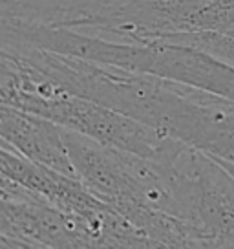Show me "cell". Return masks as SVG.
<instances>
[{
  "label": "cell",
  "instance_id": "6da1fadb",
  "mask_svg": "<svg viewBox=\"0 0 234 249\" xmlns=\"http://www.w3.org/2000/svg\"><path fill=\"white\" fill-rule=\"evenodd\" d=\"M0 95L4 105L48 117L63 128L83 134L104 147L126 150L149 160L172 163L187 147L183 141L156 126L141 123L101 103L73 95L9 62H2Z\"/></svg>",
  "mask_w": 234,
  "mask_h": 249
},
{
  "label": "cell",
  "instance_id": "7a4b0ae2",
  "mask_svg": "<svg viewBox=\"0 0 234 249\" xmlns=\"http://www.w3.org/2000/svg\"><path fill=\"white\" fill-rule=\"evenodd\" d=\"M73 53L86 61L178 81L234 101V64L200 48L161 39L134 44L79 35Z\"/></svg>",
  "mask_w": 234,
  "mask_h": 249
},
{
  "label": "cell",
  "instance_id": "3957f363",
  "mask_svg": "<svg viewBox=\"0 0 234 249\" xmlns=\"http://www.w3.org/2000/svg\"><path fill=\"white\" fill-rule=\"evenodd\" d=\"M2 176L28 189L33 196L55 209L90 218L108 203L99 200L79 178L39 165L2 143Z\"/></svg>",
  "mask_w": 234,
  "mask_h": 249
},
{
  "label": "cell",
  "instance_id": "277c9868",
  "mask_svg": "<svg viewBox=\"0 0 234 249\" xmlns=\"http://www.w3.org/2000/svg\"><path fill=\"white\" fill-rule=\"evenodd\" d=\"M0 136L2 143L24 158L77 178L64 141L63 126L51 119L2 103Z\"/></svg>",
  "mask_w": 234,
  "mask_h": 249
}]
</instances>
